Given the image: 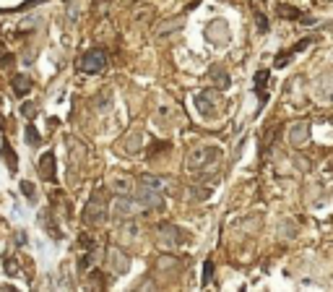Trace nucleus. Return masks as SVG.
I'll use <instances>...</instances> for the list:
<instances>
[{"instance_id":"nucleus-1","label":"nucleus","mask_w":333,"mask_h":292,"mask_svg":"<svg viewBox=\"0 0 333 292\" xmlns=\"http://www.w3.org/2000/svg\"><path fill=\"white\" fill-rule=\"evenodd\" d=\"M219 146H214V144H201V146H195V149H190L188 151V156H185V170H190V172H198V170H203V167H208V165H214L216 160H219Z\"/></svg>"},{"instance_id":"nucleus-2","label":"nucleus","mask_w":333,"mask_h":292,"mask_svg":"<svg viewBox=\"0 0 333 292\" xmlns=\"http://www.w3.org/2000/svg\"><path fill=\"white\" fill-rule=\"evenodd\" d=\"M185 243V235L180 227H174V224H162L159 232H157V245L162 251H174L180 248V245Z\"/></svg>"},{"instance_id":"nucleus-3","label":"nucleus","mask_w":333,"mask_h":292,"mask_svg":"<svg viewBox=\"0 0 333 292\" xmlns=\"http://www.w3.org/2000/svg\"><path fill=\"white\" fill-rule=\"evenodd\" d=\"M78 68H81L83 73H102V71L107 68V52H104V50H99V47L86 50V52L81 55Z\"/></svg>"},{"instance_id":"nucleus-4","label":"nucleus","mask_w":333,"mask_h":292,"mask_svg":"<svg viewBox=\"0 0 333 292\" xmlns=\"http://www.w3.org/2000/svg\"><path fill=\"white\" fill-rule=\"evenodd\" d=\"M83 219H86V224H102L107 219V201L102 198V193L92 196V201L83 209Z\"/></svg>"},{"instance_id":"nucleus-5","label":"nucleus","mask_w":333,"mask_h":292,"mask_svg":"<svg viewBox=\"0 0 333 292\" xmlns=\"http://www.w3.org/2000/svg\"><path fill=\"white\" fill-rule=\"evenodd\" d=\"M107 269L112 274H125L128 269H130V258L123 248H109L107 251Z\"/></svg>"},{"instance_id":"nucleus-6","label":"nucleus","mask_w":333,"mask_h":292,"mask_svg":"<svg viewBox=\"0 0 333 292\" xmlns=\"http://www.w3.org/2000/svg\"><path fill=\"white\" fill-rule=\"evenodd\" d=\"M112 211H115V217H120V219H128V217H133L136 211H141V206H138V201L136 198H125V196H117L115 198V204H112Z\"/></svg>"},{"instance_id":"nucleus-7","label":"nucleus","mask_w":333,"mask_h":292,"mask_svg":"<svg viewBox=\"0 0 333 292\" xmlns=\"http://www.w3.org/2000/svg\"><path fill=\"white\" fill-rule=\"evenodd\" d=\"M310 139V125L307 123H294L289 128V144L292 146H305Z\"/></svg>"},{"instance_id":"nucleus-8","label":"nucleus","mask_w":333,"mask_h":292,"mask_svg":"<svg viewBox=\"0 0 333 292\" xmlns=\"http://www.w3.org/2000/svg\"><path fill=\"white\" fill-rule=\"evenodd\" d=\"M39 175L42 180H55V154L52 151H44L42 160H39Z\"/></svg>"},{"instance_id":"nucleus-9","label":"nucleus","mask_w":333,"mask_h":292,"mask_svg":"<svg viewBox=\"0 0 333 292\" xmlns=\"http://www.w3.org/2000/svg\"><path fill=\"white\" fill-rule=\"evenodd\" d=\"M141 185L148 188V191L164 193V191L169 188V180H167V177H159V175H143V177H141Z\"/></svg>"},{"instance_id":"nucleus-10","label":"nucleus","mask_w":333,"mask_h":292,"mask_svg":"<svg viewBox=\"0 0 333 292\" xmlns=\"http://www.w3.org/2000/svg\"><path fill=\"white\" fill-rule=\"evenodd\" d=\"M109 188H112L117 196H130V191H133V180L128 175H115L112 177V183H109Z\"/></svg>"},{"instance_id":"nucleus-11","label":"nucleus","mask_w":333,"mask_h":292,"mask_svg":"<svg viewBox=\"0 0 333 292\" xmlns=\"http://www.w3.org/2000/svg\"><path fill=\"white\" fill-rule=\"evenodd\" d=\"M138 232H141V224H138V222H133V219L128 217L125 224L120 227V237H123L125 243H133V240H138Z\"/></svg>"},{"instance_id":"nucleus-12","label":"nucleus","mask_w":333,"mask_h":292,"mask_svg":"<svg viewBox=\"0 0 333 292\" xmlns=\"http://www.w3.org/2000/svg\"><path fill=\"white\" fill-rule=\"evenodd\" d=\"M13 92H16V97H26V94L32 92V78H29L26 73L13 76Z\"/></svg>"},{"instance_id":"nucleus-13","label":"nucleus","mask_w":333,"mask_h":292,"mask_svg":"<svg viewBox=\"0 0 333 292\" xmlns=\"http://www.w3.org/2000/svg\"><path fill=\"white\" fill-rule=\"evenodd\" d=\"M3 160H6V165H8L11 172H18V156H16V151L11 149L8 141H3Z\"/></svg>"},{"instance_id":"nucleus-14","label":"nucleus","mask_w":333,"mask_h":292,"mask_svg":"<svg viewBox=\"0 0 333 292\" xmlns=\"http://www.w3.org/2000/svg\"><path fill=\"white\" fill-rule=\"evenodd\" d=\"M180 29H183V21L177 18V21H169V26H162V29L157 32V37H159V39H169V37H174Z\"/></svg>"},{"instance_id":"nucleus-15","label":"nucleus","mask_w":333,"mask_h":292,"mask_svg":"<svg viewBox=\"0 0 333 292\" xmlns=\"http://www.w3.org/2000/svg\"><path fill=\"white\" fill-rule=\"evenodd\" d=\"M151 16H154V8H151V6H141V8L136 11V24H148Z\"/></svg>"},{"instance_id":"nucleus-16","label":"nucleus","mask_w":333,"mask_h":292,"mask_svg":"<svg viewBox=\"0 0 333 292\" xmlns=\"http://www.w3.org/2000/svg\"><path fill=\"white\" fill-rule=\"evenodd\" d=\"M39 133H37V128L34 125H26V144H32V146H39Z\"/></svg>"},{"instance_id":"nucleus-17","label":"nucleus","mask_w":333,"mask_h":292,"mask_svg":"<svg viewBox=\"0 0 333 292\" xmlns=\"http://www.w3.org/2000/svg\"><path fill=\"white\" fill-rule=\"evenodd\" d=\"M157 266H159V269H177V258H172V256H162V258L157 261Z\"/></svg>"},{"instance_id":"nucleus-18","label":"nucleus","mask_w":333,"mask_h":292,"mask_svg":"<svg viewBox=\"0 0 333 292\" xmlns=\"http://www.w3.org/2000/svg\"><path fill=\"white\" fill-rule=\"evenodd\" d=\"M6 272H8L11 277H16V274H18V261H16L13 256H11V258H6Z\"/></svg>"},{"instance_id":"nucleus-19","label":"nucleus","mask_w":333,"mask_h":292,"mask_svg":"<svg viewBox=\"0 0 333 292\" xmlns=\"http://www.w3.org/2000/svg\"><path fill=\"white\" fill-rule=\"evenodd\" d=\"M279 13H281V16H286V18H302V13H299V11H294V8L289 11V8H284V6H279Z\"/></svg>"},{"instance_id":"nucleus-20","label":"nucleus","mask_w":333,"mask_h":292,"mask_svg":"<svg viewBox=\"0 0 333 292\" xmlns=\"http://www.w3.org/2000/svg\"><path fill=\"white\" fill-rule=\"evenodd\" d=\"M214 78H216V81H219V89H224V86H227V84H229V76H224V73H221V71H219V68H216V71H214Z\"/></svg>"},{"instance_id":"nucleus-21","label":"nucleus","mask_w":333,"mask_h":292,"mask_svg":"<svg viewBox=\"0 0 333 292\" xmlns=\"http://www.w3.org/2000/svg\"><path fill=\"white\" fill-rule=\"evenodd\" d=\"M8 60H13V58L8 55V50H6V44H3V39H0V65H6Z\"/></svg>"},{"instance_id":"nucleus-22","label":"nucleus","mask_w":333,"mask_h":292,"mask_svg":"<svg viewBox=\"0 0 333 292\" xmlns=\"http://www.w3.org/2000/svg\"><path fill=\"white\" fill-rule=\"evenodd\" d=\"M214 277V263L211 261H206V266H203V282L208 284V279Z\"/></svg>"},{"instance_id":"nucleus-23","label":"nucleus","mask_w":333,"mask_h":292,"mask_svg":"<svg viewBox=\"0 0 333 292\" xmlns=\"http://www.w3.org/2000/svg\"><path fill=\"white\" fill-rule=\"evenodd\" d=\"M21 191H24V196H26V198H34V185H32L29 180L21 183Z\"/></svg>"},{"instance_id":"nucleus-24","label":"nucleus","mask_w":333,"mask_h":292,"mask_svg":"<svg viewBox=\"0 0 333 292\" xmlns=\"http://www.w3.org/2000/svg\"><path fill=\"white\" fill-rule=\"evenodd\" d=\"M21 112H24V115H26V118H34V115H37V107H34V104H29V102H26V104H24V107H21Z\"/></svg>"},{"instance_id":"nucleus-25","label":"nucleus","mask_w":333,"mask_h":292,"mask_svg":"<svg viewBox=\"0 0 333 292\" xmlns=\"http://www.w3.org/2000/svg\"><path fill=\"white\" fill-rule=\"evenodd\" d=\"M258 29H260V32H265V29H268V26H265V18H263L260 13H258Z\"/></svg>"},{"instance_id":"nucleus-26","label":"nucleus","mask_w":333,"mask_h":292,"mask_svg":"<svg viewBox=\"0 0 333 292\" xmlns=\"http://www.w3.org/2000/svg\"><path fill=\"white\" fill-rule=\"evenodd\" d=\"M0 130H3V118H0Z\"/></svg>"}]
</instances>
